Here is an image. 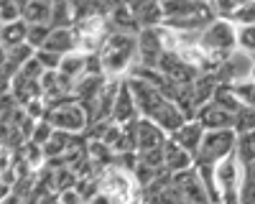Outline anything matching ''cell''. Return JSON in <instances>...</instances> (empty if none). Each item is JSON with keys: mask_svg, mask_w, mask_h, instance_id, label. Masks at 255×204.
<instances>
[{"mask_svg": "<svg viewBox=\"0 0 255 204\" xmlns=\"http://www.w3.org/2000/svg\"><path fill=\"white\" fill-rule=\"evenodd\" d=\"M102 74L108 79H125L123 74L130 77V72L140 61V49H138V36L130 33H110L105 38L102 49L97 51Z\"/></svg>", "mask_w": 255, "mask_h": 204, "instance_id": "cell-1", "label": "cell"}, {"mask_svg": "<svg viewBox=\"0 0 255 204\" xmlns=\"http://www.w3.org/2000/svg\"><path fill=\"white\" fill-rule=\"evenodd\" d=\"M197 46L202 49L204 56H209L220 67L222 61L238 51V26L227 18H215L212 23L199 33Z\"/></svg>", "mask_w": 255, "mask_h": 204, "instance_id": "cell-2", "label": "cell"}, {"mask_svg": "<svg viewBox=\"0 0 255 204\" xmlns=\"http://www.w3.org/2000/svg\"><path fill=\"white\" fill-rule=\"evenodd\" d=\"M235 148H238L235 130H212L202 140V148H199L194 166H217L225 158L235 156Z\"/></svg>", "mask_w": 255, "mask_h": 204, "instance_id": "cell-3", "label": "cell"}, {"mask_svg": "<svg viewBox=\"0 0 255 204\" xmlns=\"http://www.w3.org/2000/svg\"><path fill=\"white\" fill-rule=\"evenodd\" d=\"M46 120L59 130V133H69V135H79L84 130H90V115L79 105V100L72 97L61 105H54L49 107V115Z\"/></svg>", "mask_w": 255, "mask_h": 204, "instance_id": "cell-4", "label": "cell"}, {"mask_svg": "<svg viewBox=\"0 0 255 204\" xmlns=\"http://www.w3.org/2000/svg\"><path fill=\"white\" fill-rule=\"evenodd\" d=\"M215 179H217V189H220V199L222 204H240V179H243V166L238 156H230L222 163H217L215 169Z\"/></svg>", "mask_w": 255, "mask_h": 204, "instance_id": "cell-5", "label": "cell"}, {"mask_svg": "<svg viewBox=\"0 0 255 204\" xmlns=\"http://www.w3.org/2000/svg\"><path fill=\"white\" fill-rule=\"evenodd\" d=\"M138 181L133 174H128L123 169H110L105 171V179H102V192L108 194L115 204H133L135 199V192H138Z\"/></svg>", "mask_w": 255, "mask_h": 204, "instance_id": "cell-6", "label": "cell"}, {"mask_svg": "<svg viewBox=\"0 0 255 204\" xmlns=\"http://www.w3.org/2000/svg\"><path fill=\"white\" fill-rule=\"evenodd\" d=\"M253 69H255V56L238 49L235 54H230L222 64L217 67V77H220L222 85L232 87V85H240V82L250 79L253 77Z\"/></svg>", "mask_w": 255, "mask_h": 204, "instance_id": "cell-7", "label": "cell"}, {"mask_svg": "<svg viewBox=\"0 0 255 204\" xmlns=\"http://www.w3.org/2000/svg\"><path fill=\"white\" fill-rule=\"evenodd\" d=\"M115 125H130V122H138V105H135V97L130 90V82L120 79V87H118V97H115V107H113V117H110Z\"/></svg>", "mask_w": 255, "mask_h": 204, "instance_id": "cell-8", "label": "cell"}, {"mask_svg": "<svg viewBox=\"0 0 255 204\" xmlns=\"http://www.w3.org/2000/svg\"><path fill=\"white\" fill-rule=\"evenodd\" d=\"M194 120L207 133H212V130H235V115H230L227 110H222L215 100L207 102L204 107H199Z\"/></svg>", "mask_w": 255, "mask_h": 204, "instance_id": "cell-9", "label": "cell"}, {"mask_svg": "<svg viewBox=\"0 0 255 204\" xmlns=\"http://www.w3.org/2000/svg\"><path fill=\"white\" fill-rule=\"evenodd\" d=\"M204 135H207V130L199 125V122H197V120H189V122H184V125H181V128L171 135V140L176 143V146H181V148H184L191 158L197 161Z\"/></svg>", "mask_w": 255, "mask_h": 204, "instance_id": "cell-10", "label": "cell"}, {"mask_svg": "<svg viewBox=\"0 0 255 204\" xmlns=\"http://www.w3.org/2000/svg\"><path fill=\"white\" fill-rule=\"evenodd\" d=\"M168 143V135L151 120H138V153L161 151Z\"/></svg>", "mask_w": 255, "mask_h": 204, "instance_id": "cell-11", "label": "cell"}, {"mask_svg": "<svg viewBox=\"0 0 255 204\" xmlns=\"http://www.w3.org/2000/svg\"><path fill=\"white\" fill-rule=\"evenodd\" d=\"M163 166H166V174L176 176V174H184L189 169H194V158L168 138V143L163 146Z\"/></svg>", "mask_w": 255, "mask_h": 204, "instance_id": "cell-12", "label": "cell"}, {"mask_svg": "<svg viewBox=\"0 0 255 204\" xmlns=\"http://www.w3.org/2000/svg\"><path fill=\"white\" fill-rule=\"evenodd\" d=\"M130 10L138 20L140 31H148V28H163V5L161 3H130Z\"/></svg>", "mask_w": 255, "mask_h": 204, "instance_id": "cell-13", "label": "cell"}, {"mask_svg": "<svg viewBox=\"0 0 255 204\" xmlns=\"http://www.w3.org/2000/svg\"><path fill=\"white\" fill-rule=\"evenodd\" d=\"M41 51H54L59 56H69L74 51H79V38H77V31L74 28H59V31H51L46 46Z\"/></svg>", "mask_w": 255, "mask_h": 204, "instance_id": "cell-14", "label": "cell"}, {"mask_svg": "<svg viewBox=\"0 0 255 204\" xmlns=\"http://www.w3.org/2000/svg\"><path fill=\"white\" fill-rule=\"evenodd\" d=\"M87 67H90V54L87 51H74L69 56H64L59 74H64L67 79H72L74 85H77L79 79L87 77Z\"/></svg>", "mask_w": 255, "mask_h": 204, "instance_id": "cell-15", "label": "cell"}, {"mask_svg": "<svg viewBox=\"0 0 255 204\" xmlns=\"http://www.w3.org/2000/svg\"><path fill=\"white\" fill-rule=\"evenodd\" d=\"M51 13H54V3L33 0V3L23 5V20L28 26H51Z\"/></svg>", "mask_w": 255, "mask_h": 204, "instance_id": "cell-16", "label": "cell"}, {"mask_svg": "<svg viewBox=\"0 0 255 204\" xmlns=\"http://www.w3.org/2000/svg\"><path fill=\"white\" fill-rule=\"evenodd\" d=\"M3 51H10V49H18L28 44V23L26 20H18V23H10V26H3Z\"/></svg>", "mask_w": 255, "mask_h": 204, "instance_id": "cell-17", "label": "cell"}, {"mask_svg": "<svg viewBox=\"0 0 255 204\" xmlns=\"http://www.w3.org/2000/svg\"><path fill=\"white\" fill-rule=\"evenodd\" d=\"M77 26V15H74V3H54L51 13V28H74Z\"/></svg>", "mask_w": 255, "mask_h": 204, "instance_id": "cell-18", "label": "cell"}, {"mask_svg": "<svg viewBox=\"0 0 255 204\" xmlns=\"http://www.w3.org/2000/svg\"><path fill=\"white\" fill-rule=\"evenodd\" d=\"M240 204H255V163H248V166H243Z\"/></svg>", "mask_w": 255, "mask_h": 204, "instance_id": "cell-19", "label": "cell"}, {"mask_svg": "<svg viewBox=\"0 0 255 204\" xmlns=\"http://www.w3.org/2000/svg\"><path fill=\"white\" fill-rule=\"evenodd\" d=\"M235 156H238V161H240V166L255 163V133L238 135V148H235Z\"/></svg>", "mask_w": 255, "mask_h": 204, "instance_id": "cell-20", "label": "cell"}, {"mask_svg": "<svg viewBox=\"0 0 255 204\" xmlns=\"http://www.w3.org/2000/svg\"><path fill=\"white\" fill-rule=\"evenodd\" d=\"M215 102L222 107V110H227L230 115H238L240 110H243V102L235 97V92H232L227 85H222L220 90H217V95H215Z\"/></svg>", "mask_w": 255, "mask_h": 204, "instance_id": "cell-21", "label": "cell"}, {"mask_svg": "<svg viewBox=\"0 0 255 204\" xmlns=\"http://www.w3.org/2000/svg\"><path fill=\"white\" fill-rule=\"evenodd\" d=\"M230 90L235 92V97L243 102V107L255 110V82L253 79H245V82H240V85H232Z\"/></svg>", "mask_w": 255, "mask_h": 204, "instance_id": "cell-22", "label": "cell"}, {"mask_svg": "<svg viewBox=\"0 0 255 204\" xmlns=\"http://www.w3.org/2000/svg\"><path fill=\"white\" fill-rule=\"evenodd\" d=\"M0 20H3V26H10V23L23 20V3H15V0L3 3L0 5Z\"/></svg>", "mask_w": 255, "mask_h": 204, "instance_id": "cell-23", "label": "cell"}, {"mask_svg": "<svg viewBox=\"0 0 255 204\" xmlns=\"http://www.w3.org/2000/svg\"><path fill=\"white\" fill-rule=\"evenodd\" d=\"M235 133H238V135L255 133V110L243 107V110L235 115Z\"/></svg>", "mask_w": 255, "mask_h": 204, "instance_id": "cell-24", "label": "cell"}, {"mask_svg": "<svg viewBox=\"0 0 255 204\" xmlns=\"http://www.w3.org/2000/svg\"><path fill=\"white\" fill-rule=\"evenodd\" d=\"M235 26H255V0L250 3H240V8L235 10V15L230 18Z\"/></svg>", "mask_w": 255, "mask_h": 204, "instance_id": "cell-25", "label": "cell"}, {"mask_svg": "<svg viewBox=\"0 0 255 204\" xmlns=\"http://www.w3.org/2000/svg\"><path fill=\"white\" fill-rule=\"evenodd\" d=\"M238 49L255 56V26H238Z\"/></svg>", "mask_w": 255, "mask_h": 204, "instance_id": "cell-26", "label": "cell"}, {"mask_svg": "<svg viewBox=\"0 0 255 204\" xmlns=\"http://www.w3.org/2000/svg\"><path fill=\"white\" fill-rule=\"evenodd\" d=\"M36 59L41 61V67H44L46 72H59L61 61H64V56H59L54 51H36Z\"/></svg>", "mask_w": 255, "mask_h": 204, "instance_id": "cell-27", "label": "cell"}, {"mask_svg": "<svg viewBox=\"0 0 255 204\" xmlns=\"http://www.w3.org/2000/svg\"><path fill=\"white\" fill-rule=\"evenodd\" d=\"M59 204H87V199L82 197V192L74 187V189H67L59 194Z\"/></svg>", "mask_w": 255, "mask_h": 204, "instance_id": "cell-28", "label": "cell"}, {"mask_svg": "<svg viewBox=\"0 0 255 204\" xmlns=\"http://www.w3.org/2000/svg\"><path fill=\"white\" fill-rule=\"evenodd\" d=\"M250 79H253V82H255V69H253V77H250Z\"/></svg>", "mask_w": 255, "mask_h": 204, "instance_id": "cell-29", "label": "cell"}]
</instances>
